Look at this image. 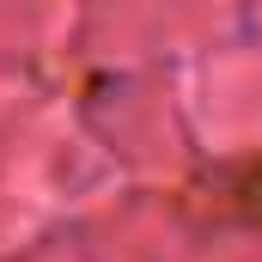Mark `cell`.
Wrapping results in <instances>:
<instances>
[{
	"label": "cell",
	"mask_w": 262,
	"mask_h": 262,
	"mask_svg": "<svg viewBox=\"0 0 262 262\" xmlns=\"http://www.w3.org/2000/svg\"><path fill=\"white\" fill-rule=\"evenodd\" d=\"M220 207L250 220V226H262V159H244V165L220 171Z\"/></svg>",
	"instance_id": "obj_1"
}]
</instances>
